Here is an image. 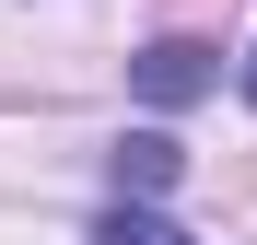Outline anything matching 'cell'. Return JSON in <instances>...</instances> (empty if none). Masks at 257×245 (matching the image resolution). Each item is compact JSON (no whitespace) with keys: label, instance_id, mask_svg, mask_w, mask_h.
Masks as SVG:
<instances>
[{"label":"cell","instance_id":"6da1fadb","mask_svg":"<svg viewBox=\"0 0 257 245\" xmlns=\"http://www.w3.org/2000/svg\"><path fill=\"white\" fill-rule=\"evenodd\" d=\"M128 82H141L152 105H199L210 82H222V47H210V35H152V47L128 59Z\"/></svg>","mask_w":257,"mask_h":245},{"label":"cell","instance_id":"7a4b0ae2","mask_svg":"<svg viewBox=\"0 0 257 245\" xmlns=\"http://www.w3.org/2000/svg\"><path fill=\"white\" fill-rule=\"evenodd\" d=\"M105 163H117V187H128V198H152V187H176V175H187V152L164 140V129H141V140H117Z\"/></svg>","mask_w":257,"mask_h":245},{"label":"cell","instance_id":"3957f363","mask_svg":"<svg viewBox=\"0 0 257 245\" xmlns=\"http://www.w3.org/2000/svg\"><path fill=\"white\" fill-rule=\"evenodd\" d=\"M94 245H187V233H176V222H152V210H105Z\"/></svg>","mask_w":257,"mask_h":245},{"label":"cell","instance_id":"277c9868","mask_svg":"<svg viewBox=\"0 0 257 245\" xmlns=\"http://www.w3.org/2000/svg\"><path fill=\"white\" fill-rule=\"evenodd\" d=\"M245 94H257V59H245Z\"/></svg>","mask_w":257,"mask_h":245}]
</instances>
